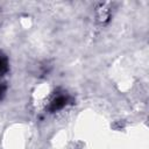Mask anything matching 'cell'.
Segmentation results:
<instances>
[{
    "instance_id": "6da1fadb",
    "label": "cell",
    "mask_w": 149,
    "mask_h": 149,
    "mask_svg": "<svg viewBox=\"0 0 149 149\" xmlns=\"http://www.w3.org/2000/svg\"><path fill=\"white\" fill-rule=\"evenodd\" d=\"M7 70V59L6 57L0 52V72H3Z\"/></svg>"
}]
</instances>
